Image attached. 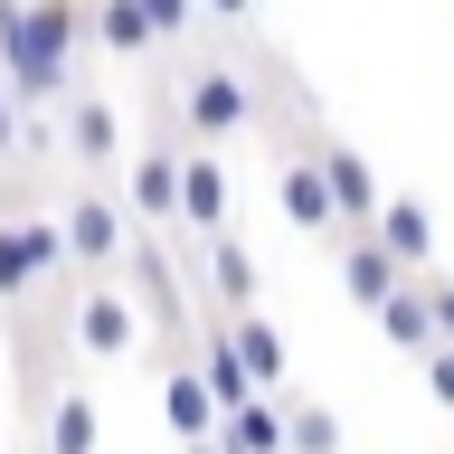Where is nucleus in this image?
I'll use <instances>...</instances> for the list:
<instances>
[{
	"label": "nucleus",
	"instance_id": "obj_24",
	"mask_svg": "<svg viewBox=\"0 0 454 454\" xmlns=\"http://www.w3.org/2000/svg\"><path fill=\"white\" fill-rule=\"evenodd\" d=\"M247 10L255 0H208V20H227V28H247Z\"/></svg>",
	"mask_w": 454,
	"mask_h": 454
},
{
	"label": "nucleus",
	"instance_id": "obj_16",
	"mask_svg": "<svg viewBox=\"0 0 454 454\" xmlns=\"http://www.w3.org/2000/svg\"><path fill=\"white\" fill-rule=\"evenodd\" d=\"M20 247H28V275H38V284L76 275V255H67V227H57V199H48V208H20Z\"/></svg>",
	"mask_w": 454,
	"mask_h": 454
},
{
	"label": "nucleus",
	"instance_id": "obj_15",
	"mask_svg": "<svg viewBox=\"0 0 454 454\" xmlns=\"http://www.w3.org/2000/svg\"><path fill=\"white\" fill-rule=\"evenodd\" d=\"M379 340H388V350H407V360H426V350H435V294H426V284H407V294L379 312Z\"/></svg>",
	"mask_w": 454,
	"mask_h": 454
},
{
	"label": "nucleus",
	"instance_id": "obj_8",
	"mask_svg": "<svg viewBox=\"0 0 454 454\" xmlns=\"http://www.w3.org/2000/svg\"><path fill=\"white\" fill-rule=\"evenodd\" d=\"M190 275H199V312H255V255H247V237H237V227L199 247Z\"/></svg>",
	"mask_w": 454,
	"mask_h": 454
},
{
	"label": "nucleus",
	"instance_id": "obj_23",
	"mask_svg": "<svg viewBox=\"0 0 454 454\" xmlns=\"http://www.w3.org/2000/svg\"><path fill=\"white\" fill-rule=\"evenodd\" d=\"M426 294H435V350H454V275H426Z\"/></svg>",
	"mask_w": 454,
	"mask_h": 454
},
{
	"label": "nucleus",
	"instance_id": "obj_9",
	"mask_svg": "<svg viewBox=\"0 0 454 454\" xmlns=\"http://www.w3.org/2000/svg\"><path fill=\"white\" fill-rule=\"evenodd\" d=\"M407 284H417V275H407V265H397V255L379 247V237H340V294H350V303H360L369 322H379V312H388L397 294H407Z\"/></svg>",
	"mask_w": 454,
	"mask_h": 454
},
{
	"label": "nucleus",
	"instance_id": "obj_26",
	"mask_svg": "<svg viewBox=\"0 0 454 454\" xmlns=\"http://www.w3.org/2000/svg\"><path fill=\"white\" fill-rule=\"evenodd\" d=\"M227 454H237V445H227Z\"/></svg>",
	"mask_w": 454,
	"mask_h": 454
},
{
	"label": "nucleus",
	"instance_id": "obj_3",
	"mask_svg": "<svg viewBox=\"0 0 454 454\" xmlns=\"http://www.w3.org/2000/svg\"><path fill=\"white\" fill-rule=\"evenodd\" d=\"M57 152H67L76 180H95V190H105L114 170H133V152H123V114H114L105 85H76V95L57 105Z\"/></svg>",
	"mask_w": 454,
	"mask_h": 454
},
{
	"label": "nucleus",
	"instance_id": "obj_10",
	"mask_svg": "<svg viewBox=\"0 0 454 454\" xmlns=\"http://www.w3.org/2000/svg\"><path fill=\"white\" fill-rule=\"evenodd\" d=\"M180 227H190L199 247L227 237V161H218V152H199V142H190V161H180Z\"/></svg>",
	"mask_w": 454,
	"mask_h": 454
},
{
	"label": "nucleus",
	"instance_id": "obj_2",
	"mask_svg": "<svg viewBox=\"0 0 454 454\" xmlns=\"http://www.w3.org/2000/svg\"><path fill=\"white\" fill-rule=\"evenodd\" d=\"M57 227H67V255H76V275H95V284L123 275V255H133V237H142L133 199L95 190V180H67V190H57Z\"/></svg>",
	"mask_w": 454,
	"mask_h": 454
},
{
	"label": "nucleus",
	"instance_id": "obj_1",
	"mask_svg": "<svg viewBox=\"0 0 454 454\" xmlns=\"http://www.w3.org/2000/svg\"><path fill=\"white\" fill-rule=\"evenodd\" d=\"M170 95H180V133H190L199 152H218V142H237V133H255V123H265V95H255L227 57H208V48L170 76Z\"/></svg>",
	"mask_w": 454,
	"mask_h": 454
},
{
	"label": "nucleus",
	"instance_id": "obj_13",
	"mask_svg": "<svg viewBox=\"0 0 454 454\" xmlns=\"http://www.w3.org/2000/svg\"><path fill=\"white\" fill-rule=\"evenodd\" d=\"M38 435H48V454H95V445H105V407H95V388L67 379V388L48 397V426H38Z\"/></svg>",
	"mask_w": 454,
	"mask_h": 454
},
{
	"label": "nucleus",
	"instance_id": "obj_18",
	"mask_svg": "<svg viewBox=\"0 0 454 454\" xmlns=\"http://www.w3.org/2000/svg\"><path fill=\"white\" fill-rule=\"evenodd\" d=\"M284 426H294V454H340V417L312 388H284Z\"/></svg>",
	"mask_w": 454,
	"mask_h": 454
},
{
	"label": "nucleus",
	"instance_id": "obj_4",
	"mask_svg": "<svg viewBox=\"0 0 454 454\" xmlns=\"http://www.w3.org/2000/svg\"><path fill=\"white\" fill-rule=\"evenodd\" d=\"M67 340L85 360H133L152 340V312L133 303V284H85V294H67Z\"/></svg>",
	"mask_w": 454,
	"mask_h": 454
},
{
	"label": "nucleus",
	"instance_id": "obj_12",
	"mask_svg": "<svg viewBox=\"0 0 454 454\" xmlns=\"http://www.w3.org/2000/svg\"><path fill=\"white\" fill-rule=\"evenodd\" d=\"M379 247H388L397 265H407V275L426 284V275H435V208L397 190V199H388V218H379Z\"/></svg>",
	"mask_w": 454,
	"mask_h": 454
},
{
	"label": "nucleus",
	"instance_id": "obj_11",
	"mask_svg": "<svg viewBox=\"0 0 454 454\" xmlns=\"http://www.w3.org/2000/svg\"><path fill=\"white\" fill-rule=\"evenodd\" d=\"M227 340H237V360L255 369L265 397L294 388V340H284V322H265V312H227Z\"/></svg>",
	"mask_w": 454,
	"mask_h": 454
},
{
	"label": "nucleus",
	"instance_id": "obj_6",
	"mask_svg": "<svg viewBox=\"0 0 454 454\" xmlns=\"http://www.w3.org/2000/svg\"><path fill=\"white\" fill-rule=\"evenodd\" d=\"M275 199H284V218L303 227V237H350V227H340L332 180H322V161L303 152V133L284 142V123H275Z\"/></svg>",
	"mask_w": 454,
	"mask_h": 454
},
{
	"label": "nucleus",
	"instance_id": "obj_21",
	"mask_svg": "<svg viewBox=\"0 0 454 454\" xmlns=\"http://www.w3.org/2000/svg\"><path fill=\"white\" fill-rule=\"evenodd\" d=\"M20 152H28V114H20V95L0 85V161H20Z\"/></svg>",
	"mask_w": 454,
	"mask_h": 454
},
{
	"label": "nucleus",
	"instance_id": "obj_22",
	"mask_svg": "<svg viewBox=\"0 0 454 454\" xmlns=\"http://www.w3.org/2000/svg\"><path fill=\"white\" fill-rule=\"evenodd\" d=\"M426 397H435V407H445V417H454V350H426Z\"/></svg>",
	"mask_w": 454,
	"mask_h": 454
},
{
	"label": "nucleus",
	"instance_id": "obj_20",
	"mask_svg": "<svg viewBox=\"0 0 454 454\" xmlns=\"http://www.w3.org/2000/svg\"><path fill=\"white\" fill-rule=\"evenodd\" d=\"M142 10H152V28H161V48H190V38H199V10H208V0H142Z\"/></svg>",
	"mask_w": 454,
	"mask_h": 454
},
{
	"label": "nucleus",
	"instance_id": "obj_14",
	"mask_svg": "<svg viewBox=\"0 0 454 454\" xmlns=\"http://www.w3.org/2000/svg\"><path fill=\"white\" fill-rule=\"evenodd\" d=\"M85 10H95V48L105 57H152L161 48V28H152V10H142V0H85Z\"/></svg>",
	"mask_w": 454,
	"mask_h": 454
},
{
	"label": "nucleus",
	"instance_id": "obj_7",
	"mask_svg": "<svg viewBox=\"0 0 454 454\" xmlns=\"http://www.w3.org/2000/svg\"><path fill=\"white\" fill-rule=\"evenodd\" d=\"M161 426H170V445H180V454H190V445H218V435H227L218 397H208V379H199V340L161 360Z\"/></svg>",
	"mask_w": 454,
	"mask_h": 454
},
{
	"label": "nucleus",
	"instance_id": "obj_25",
	"mask_svg": "<svg viewBox=\"0 0 454 454\" xmlns=\"http://www.w3.org/2000/svg\"><path fill=\"white\" fill-rule=\"evenodd\" d=\"M190 454H227V435H218V445H190Z\"/></svg>",
	"mask_w": 454,
	"mask_h": 454
},
{
	"label": "nucleus",
	"instance_id": "obj_5",
	"mask_svg": "<svg viewBox=\"0 0 454 454\" xmlns=\"http://www.w3.org/2000/svg\"><path fill=\"white\" fill-rule=\"evenodd\" d=\"M303 152L322 161V180H332V199H340V227H350V237H379V218H388V190H379L369 152H350V142H340L332 123H303Z\"/></svg>",
	"mask_w": 454,
	"mask_h": 454
},
{
	"label": "nucleus",
	"instance_id": "obj_19",
	"mask_svg": "<svg viewBox=\"0 0 454 454\" xmlns=\"http://www.w3.org/2000/svg\"><path fill=\"white\" fill-rule=\"evenodd\" d=\"M38 275H28V247H20V218H0V303H28Z\"/></svg>",
	"mask_w": 454,
	"mask_h": 454
},
{
	"label": "nucleus",
	"instance_id": "obj_17",
	"mask_svg": "<svg viewBox=\"0 0 454 454\" xmlns=\"http://www.w3.org/2000/svg\"><path fill=\"white\" fill-rule=\"evenodd\" d=\"M227 445H237V454H294V426H284V397H255L247 417H227Z\"/></svg>",
	"mask_w": 454,
	"mask_h": 454
}]
</instances>
